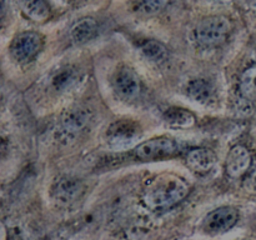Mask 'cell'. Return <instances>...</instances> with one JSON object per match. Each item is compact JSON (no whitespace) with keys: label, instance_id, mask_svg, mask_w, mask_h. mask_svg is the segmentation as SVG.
<instances>
[{"label":"cell","instance_id":"cell-9","mask_svg":"<svg viewBox=\"0 0 256 240\" xmlns=\"http://www.w3.org/2000/svg\"><path fill=\"white\" fill-rule=\"evenodd\" d=\"M84 190V185L79 179L74 178H62L58 180L52 189V195L60 205H69L79 199Z\"/></svg>","mask_w":256,"mask_h":240},{"label":"cell","instance_id":"cell-11","mask_svg":"<svg viewBox=\"0 0 256 240\" xmlns=\"http://www.w3.org/2000/svg\"><path fill=\"white\" fill-rule=\"evenodd\" d=\"M185 162L196 174H206L216 164V155L208 148H192L185 155Z\"/></svg>","mask_w":256,"mask_h":240},{"label":"cell","instance_id":"cell-16","mask_svg":"<svg viewBox=\"0 0 256 240\" xmlns=\"http://www.w3.org/2000/svg\"><path fill=\"white\" fill-rule=\"evenodd\" d=\"M22 12L26 15L29 19L34 20L36 22H45L50 16V6L48 2L42 0H34V2H20Z\"/></svg>","mask_w":256,"mask_h":240},{"label":"cell","instance_id":"cell-2","mask_svg":"<svg viewBox=\"0 0 256 240\" xmlns=\"http://www.w3.org/2000/svg\"><path fill=\"white\" fill-rule=\"evenodd\" d=\"M232 32V22L225 15H210L198 22L195 38L204 46H219L224 44Z\"/></svg>","mask_w":256,"mask_h":240},{"label":"cell","instance_id":"cell-3","mask_svg":"<svg viewBox=\"0 0 256 240\" xmlns=\"http://www.w3.org/2000/svg\"><path fill=\"white\" fill-rule=\"evenodd\" d=\"M142 136V128L135 120L120 119L106 130V142L112 149L126 150L134 146Z\"/></svg>","mask_w":256,"mask_h":240},{"label":"cell","instance_id":"cell-8","mask_svg":"<svg viewBox=\"0 0 256 240\" xmlns=\"http://www.w3.org/2000/svg\"><path fill=\"white\" fill-rule=\"evenodd\" d=\"M114 89L124 99H135L140 94L142 82L136 72L130 66L122 65L115 72L112 78Z\"/></svg>","mask_w":256,"mask_h":240},{"label":"cell","instance_id":"cell-10","mask_svg":"<svg viewBox=\"0 0 256 240\" xmlns=\"http://www.w3.org/2000/svg\"><path fill=\"white\" fill-rule=\"evenodd\" d=\"M252 165V155L250 152L242 145H235L228 152L225 160V170L232 178H240L249 170Z\"/></svg>","mask_w":256,"mask_h":240},{"label":"cell","instance_id":"cell-17","mask_svg":"<svg viewBox=\"0 0 256 240\" xmlns=\"http://www.w3.org/2000/svg\"><path fill=\"white\" fill-rule=\"evenodd\" d=\"M139 48L142 54L152 62H162L168 58L166 46L155 39H142L139 42Z\"/></svg>","mask_w":256,"mask_h":240},{"label":"cell","instance_id":"cell-5","mask_svg":"<svg viewBox=\"0 0 256 240\" xmlns=\"http://www.w3.org/2000/svg\"><path fill=\"white\" fill-rule=\"evenodd\" d=\"M92 116V110L88 108L78 106L70 109L62 115L60 120L59 128L56 130L58 140L65 144L72 142L79 135V132L89 124Z\"/></svg>","mask_w":256,"mask_h":240},{"label":"cell","instance_id":"cell-6","mask_svg":"<svg viewBox=\"0 0 256 240\" xmlns=\"http://www.w3.org/2000/svg\"><path fill=\"white\" fill-rule=\"evenodd\" d=\"M42 48V36L35 32H22L12 39L10 44V55L20 64L29 62L39 54Z\"/></svg>","mask_w":256,"mask_h":240},{"label":"cell","instance_id":"cell-20","mask_svg":"<svg viewBox=\"0 0 256 240\" xmlns=\"http://www.w3.org/2000/svg\"><path fill=\"white\" fill-rule=\"evenodd\" d=\"M242 188L250 194L256 195V170L245 176V179L242 180Z\"/></svg>","mask_w":256,"mask_h":240},{"label":"cell","instance_id":"cell-1","mask_svg":"<svg viewBox=\"0 0 256 240\" xmlns=\"http://www.w3.org/2000/svg\"><path fill=\"white\" fill-rule=\"evenodd\" d=\"M190 186L182 178L164 172L149 182L142 192V202L152 212H162L175 206L188 196Z\"/></svg>","mask_w":256,"mask_h":240},{"label":"cell","instance_id":"cell-7","mask_svg":"<svg viewBox=\"0 0 256 240\" xmlns=\"http://www.w3.org/2000/svg\"><path fill=\"white\" fill-rule=\"evenodd\" d=\"M239 219V212L232 206H222L210 212L202 220V230L206 234L218 235L226 232Z\"/></svg>","mask_w":256,"mask_h":240},{"label":"cell","instance_id":"cell-14","mask_svg":"<svg viewBox=\"0 0 256 240\" xmlns=\"http://www.w3.org/2000/svg\"><path fill=\"white\" fill-rule=\"evenodd\" d=\"M79 79L78 70L72 66L60 68L50 78V84L56 92H66L72 89Z\"/></svg>","mask_w":256,"mask_h":240},{"label":"cell","instance_id":"cell-19","mask_svg":"<svg viewBox=\"0 0 256 240\" xmlns=\"http://www.w3.org/2000/svg\"><path fill=\"white\" fill-rule=\"evenodd\" d=\"M168 5L166 2H135L134 10L145 14H154V12H160Z\"/></svg>","mask_w":256,"mask_h":240},{"label":"cell","instance_id":"cell-4","mask_svg":"<svg viewBox=\"0 0 256 240\" xmlns=\"http://www.w3.org/2000/svg\"><path fill=\"white\" fill-rule=\"evenodd\" d=\"M180 154V146L174 139L168 136L152 138L140 142L134 149V155L142 162L168 159Z\"/></svg>","mask_w":256,"mask_h":240},{"label":"cell","instance_id":"cell-15","mask_svg":"<svg viewBox=\"0 0 256 240\" xmlns=\"http://www.w3.org/2000/svg\"><path fill=\"white\" fill-rule=\"evenodd\" d=\"M164 120L172 128H190L195 124L196 118L188 109L179 106L168 108L164 112Z\"/></svg>","mask_w":256,"mask_h":240},{"label":"cell","instance_id":"cell-18","mask_svg":"<svg viewBox=\"0 0 256 240\" xmlns=\"http://www.w3.org/2000/svg\"><path fill=\"white\" fill-rule=\"evenodd\" d=\"M240 94L249 102H256V65L248 68L242 74L239 82Z\"/></svg>","mask_w":256,"mask_h":240},{"label":"cell","instance_id":"cell-13","mask_svg":"<svg viewBox=\"0 0 256 240\" xmlns=\"http://www.w3.org/2000/svg\"><path fill=\"white\" fill-rule=\"evenodd\" d=\"M214 85L212 82L202 78H196L188 82L186 94L200 104H208L214 98Z\"/></svg>","mask_w":256,"mask_h":240},{"label":"cell","instance_id":"cell-12","mask_svg":"<svg viewBox=\"0 0 256 240\" xmlns=\"http://www.w3.org/2000/svg\"><path fill=\"white\" fill-rule=\"evenodd\" d=\"M98 32V22L94 18H82L72 26L69 32L72 44L82 45L92 40Z\"/></svg>","mask_w":256,"mask_h":240}]
</instances>
